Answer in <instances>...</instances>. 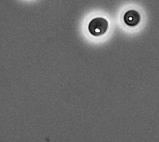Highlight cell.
<instances>
[{
	"label": "cell",
	"instance_id": "obj_1",
	"mask_svg": "<svg viewBox=\"0 0 159 142\" xmlns=\"http://www.w3.org/2000/svg\"><path fill=\"white\" fill-rule=\"evenodd\" d=\"M108 28V22L102 17H96L92 19L88 25L89 33L94 36H100L106 33Z\"/></svg>",
	"mask_w": 159,
	"mask_h": 142
},
{
	"label": "cell",
	"instance_id": "obj_2",
	"mask_svg": "<svg viewBox=\"0 0 159 142\" xmlns=\"http://www.w3.org/2000/svg\"><path fill=\"white\" fill-rule=\"evenodd\" d=\"M140 20L139 13L134 10H130L126 12L124 16V21L129 26L134 27L137 25Z\"/></svg>",
	"mask_w": 159,
	"mask_h": 142
}]
</instances>
